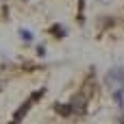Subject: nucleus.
Returning <instances> with one entry per match:
<instances>
[{
    "label": "nucleus",
    "mask_w": 124,
    "mask_h": 124,
    "mask_svg": "<svg viewBox=\"0 0 124 124\" xmlns=\"http://www.w3.org/2000/svg\"><path fill=\"white\" fill-rule=\"evenodd\" d=\"M122 81H124V70L122 68H113V70L107 74V83H109L111 87H113V85H120Z\"/></svg>",
    "instance_id": "obj_1"
},
{
    "label": "nucleus",
    "mask_w": 124,
    "mask_h": 124,
    "mask_svg": "<svg viewBox=\"0 0 124 124\" xmlns=\"http://www.w3.org/2000/svg\"><path fill=\"white\" fill-rule=\"evenodd\" d=\"M72 111H76L78 116L85 113V98L83 96H76V100H72Z\"/></svg>",
    "instance_id": "obj_2"
}]
</instances>
